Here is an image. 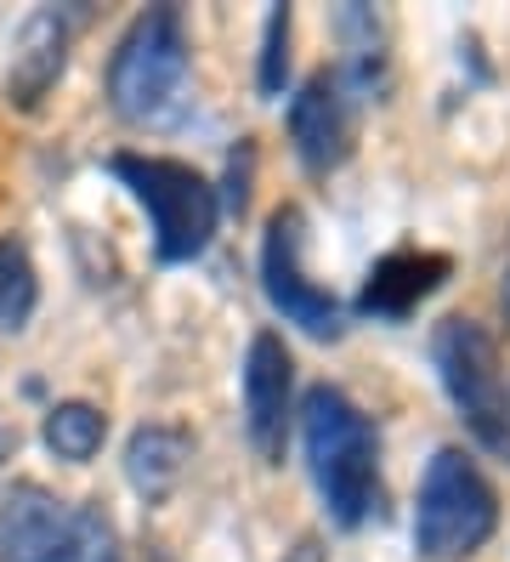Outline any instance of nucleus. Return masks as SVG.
<instances>
[{"label":"nucleus","instance_id":"nucleus-1","mask_svg":"<svg viewBox=\"0 0 510 562\" xmlns=\"http://www.w3.org/2000/svg\"><path fill=\"white\" fill-rule=\"evenodd\" d=\"M301 449L306 472L335 528H369L386 517V477H381V432L340 386L318 381L301 398Z\"/></svg>","mask_w":510,"mask_h":562},{"label":"nucleus","instance_id":"nucleus-2","mask_svg":"<svg viewBox=\"0 0 510 562\" xmlns=\"http://www.w3.org/2000/svg\"><path fill=\"white\" fill-rule=\"evenodd\" d=\"M188 80H193V52L177 7H148L136 12L109 57V109L125 125L165 131L188 114Z\"/></svg>","mask_w":510,"mask_h":562},{"label":"nucleus","instance_id":"nucleus-3","mask_svg":"<svg viewBox=\"0 0 510 562\" xmlns=\"http://www.w3.org/2000/svg\"><path fill=\"white\" fill-rule=\"evenodd\" d=\"M109 171L148 211L154 256L165 268H182V261H199L211 250L216 227H222V200L204 171H193L188 159H165V154H114Z\"/></svg>","mask_w":510,"mask_h":562},{"label":"nucleus","instance_id":"nucleus-4","mask_svg":"<svg viewBox=\"0 0 510 562\" xmlns=\"http://www.w3.org/2000/svg\"><path fill=\"white\" fill-rule=\"evenodd\" d=\"M431 358H437L442 392H449V404L460 426L476 438V449H488L510 467V363L494 341V329L465 313L442 318L431 336Z\"/></svg>","mask_w":510,"mask_h":562},{"label":"nucleus","instance_id":"nucleus-5","mask_svg":"<svg viewBox=\"0 0 510 562\" xmlns=\"http://www.w3.org/2000/svg\"><path fill=\"white\" fill-rule=\"evenodd\" d=\"M499 528V494L465 449H437L420 472L415 551L420 562H465Z\"/></svg>","mask_w":510,"mask_h":562},{"label":"nucleus","instance_id":"nucleus-6","mask_svg":"<svg viewBox=\"0 0 510 562\" xmlns=\"http://www.w3.org/2000/svg\"><path fill=\"white\" fill-rule=\"evenodd\" d=\"M0 562H125L114 522L97 506L57 501L41 483L0 494Z\"/></svg>","mask_w":510,"mask_h":562},{"label":"nucleus","instance_id":"nucleus-7","mask_svg":"<svg viewBox=\"0 0 510 562\" xmlns=\"http://www.w3.org/2000/svg\"><path fill=\"white\" fill-rule=\"evenodd\" d=\"M301 250H306V216L295 205H279L267 216V234H261V290H267V307L279 313L284 324H295L301 336L340 341V336H347V313H340V302L324 284H313Z\"/></svg>","mask_w":510,"mask_h":562},{"label":"nucleus","instance_id":"nucleus-8","mask_svg":"<svg viewBox=\"0 0 510 562\" xmlns=\"http://www.w3.org/2000/svg\"><path fill=\"white\" fill-rule=\"evenodd\" d=\"M290 143H295V159L313 177H329V171H340V165L352 159L358 103H352V91L340 86L335 69L306 75L301 91L290 97Z\"/></svg>","mask_w":510,"mask_h":562},{"label":"nucleus","instance_id":"nucleus-9","mask_svg":"<svg viewBox=\"0 0 510 562\" xmlns=\"http://www.w3.org/2000/svg\"><path fill=\"white\" fill-rule=\"evenodd\" d=\"M290 420H295V358L279 329H261L245 352V438L267 467L284 460Z\"/></svg>","mask_w":510,"mask_h":562},{"label":"nucleus","instance_id":"nucleus-10","mask_svg":"<svg viewBox=\"0 0 510 562\" xmlns=\"http://www.w3.org/2000/svg\"><path fill=\"white\" fill-rule=\"evenodd\" d=\"M449 273H454V261L442 250H415V245L386 250L369 268L363 290H358V313L381 318V324H403L408 313L426 302V295H437L442 284H449Z\"/></svg>","mask_w":510,"mask_h":562},{"label":"nucleus","instance_id":"nucleus-11","mask_svg":"<svg viewBox=\"0 0 510 562\" xmlns=\"http://www.w3.org/2000/svg\"><path fill=\"white\" fill-rule=\"evenodd\" d=\"M75 23H80L75 12H57V7L34 12V18L23 23V35H18V46H12V69H7V103H12V109H41L46 97H52V86H57L63 69H68Z\"/></svg>","mask_w":510,"mask_h":562},{"label":"nucleus","instance_id":"nucleus-12","mask_svg":"<svg viewBox=\"0 0 510 562\" xmlns=\"http://www.w3.org/2000/svg\"><path fill=\"white\" fill-rule=\"evenodd\" d=\"M188 460H193V432L188 426L148 420V426H136L131 443H125V477H131V488L143 494L148 506H159L188 477Z\"/></svg>","mask_w":510,"mask_h":562},{"label":"nucleus","instance_id":"nucleus-13","mask_svg":"<svg viewBox=\"0 0 510 562\" xmlns=\"http://www.w3.org/2000/svg\"><path fill=\"white\" fill-rule=\"evenodd\" d=\"M41 438H46V449H52L57 460H68V467H86V460L102 449V438H109V415H102L97 404H80V398L52 404Z\"/></svg>","mask_w":510,"mask_h":562},{"label":"nucleus","instance_id":"nucleus-14","mask_svg":"<svg viewBox=\"0 0 510 562\" xmlns=\"http://www.w3.org/2000/svg\"><path fill=\"white\" fill-rule=\"evenodd\" d=\"M41 307V279L23 239H0V336H23Z\"/></svg>","mask_w":510,"mask_h":562},{"label":"nucleus","instance_id":"nucleus-15","mask_svg":"<svg viewBox=\"0 0 510 562\" xmlns=\"http://www.w3.org/2000/svg\"><path fill=\"white\" fill-rule=\"evenodd\" d=\"M290 7H272L267 23H261V97H284V80H290Z\"/></svg>","mask_w":510,"mask_h":562},{"label":"nucleus","instance_id":"nucleus-16","mask_svg":"<svg viewBox=\"0 0 510 562\" xmlns=\"http://www.w3.org/2000/svg\"><path fill=\"white\" fill-rule=\"evenodd\" d=\"M250 171H256V143L245 137L233 154H227V182L216 188V200H222V211H233V216H245V205H250Z\"/></svg>","mask_w":510,"mask_h":562},{"label":"nucleus","instance_id":"nucleus-17","mask_svg":"<svg viewBox=\"0 0 510 562\" xmlns=\"http://www.w3.org/2000/svg\"><path fill=\"white\" fill-rule=\"evenodd\" d=\"M284 562H324V540H318V535H301V540L284 551Z\"/></svg>","mask_w":510,"mask_h":562},{"label":"nucleus","instance_id":"nucleus-18","mask_svg":"<svg viewBox=\"0 0 510 562\" xmlns=\"http://www.w3.org/2000/svg\"><path fill=\"white\" fill-rule=\"evenodd\" d=\"M499 302H505V318H510V268H505V284H499Z\"/></svg>","mask_w":510,"mask_h":562}]
</instances>
